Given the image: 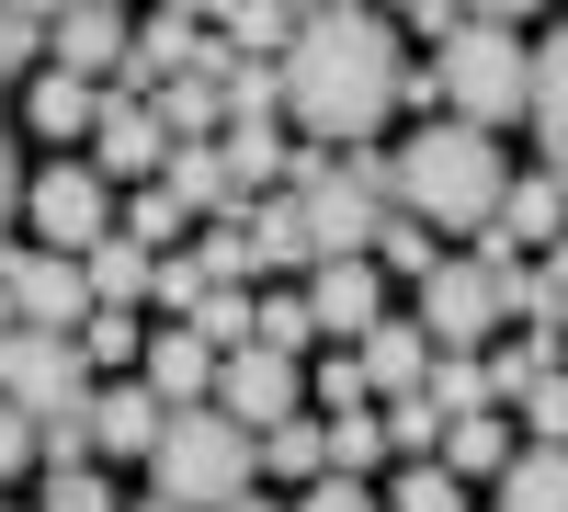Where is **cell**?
Instances as JSON below:
<instances>
[{"instance_id": "obj_1", "label": "cell", "mask_w": 568, "mask_h": 512, "mask_svg": "<svg viewBox=\"0 0 568 512\" xmlns=\"http://www.w3.org/2000/svg\"><path fill=\"white\" fill-rule=\"evenodd\" d=\"M273 80H284V126H307V149H364V137L398 114L409 46H398L387 12H364V0H318V12H296Z\"/></svg>"}, {"instance_id": "obj_2", "label": "cell", "mask_w": 568, "mask_h": 512, "mask_svg": "<svg viewBox=\"0 0 568 512\" xmlns=\"http://www.w3.org/2000/svg\"><path fill=\"white\" fill-rule=\"evenodd\" d=\"M500 182H511V160H500V137H489V126L420 114V137L387 160V205L420 217L433 240H478V228L500 217Z\"/></svg>"}, {"instance_id": "obj_3", "label": "cell", "mask_w": 568, "mask_h": 512, "mask_svg": "<svg viewBox=\"0 0 568 512\" xmlns=\"http://www.w3.org/2000/svg\"><path fill=\"white\" fill-rule=\"evenodd\" d=\"M149 468V490L160 501H182V512H216V501H240L262 468H251V433L227 422L216 399H182V410H160V444L136 455Z\"/></svg>"}, {"instance_id": "obj_4", "label": "cell", "mask_w": 568, "mask_h": 512, "mask_svg": "<svg viewBox=\"0 0 568 512\" xmlns=\"http://www.w3.org/2000/svg\"><path fill=\"white\" fill-rule=\"evenodd\" d=\"M524 91H535V46H524V23H455L444 46H433V103L455 114V126H511L524 114Z\"/></svg>"}, {"instance_id": "obj_5", "label": "cell", "mask_w": 568, "mask_h": 512, "mask_svg": "<svg viewBox=\"0 0 568 512\" xmlns=\"http://www.w3.org/2000/svg\"><path fill=\"white\" fill-rule=\"evenodd\" d=\"M0 399L23 410V422H58V410H80L91 399V364H80V342L69 331H0Z\"/></svg>"}, {"instance_id": "obj_6", "label": "cell", "mask_w": 568, "mask_h": 512, "mask_svg": "<svg viewBox=\"0 0 568 512\" xmlns=\"http://www.w3.org/2000/svg\"><path fill=\"white\" fill-rule=\"evenodd\" d=\"M420 331H433V353H478L500 331V262L489 251L433 262V273H420Z\"/></svg>"}, {"instance_id": "obj_7", "label": "cell", "mask_w": 568, "mask_h": 512, "mask_svg": "<svg viewBox=\"0 0 568 512\" xmlns=\"http://www.w3.org/2000/svg\"><path fill=\"white\" fill-rule=\"evenodd\" d=\"M23 217H34V240H45V251H91V240L114 228V182L69 149L58 171H23Z\"/></svg>"}, {"instance_id": "obj_8", "label": "cell", "mask_w": 568, "mask_h": 512, "mask_svg": "<svg viewBox=\"0 0 568 512\" xmlns=\"http://www.w3.org/2000/svg\"><path fill=\"white\" fill-rule=\"evenodd\" d=\"M240 433H262V422H284V410H307V353H262V342H240V353H216V388H205Z\"/></svg>"}, {"instance_id": "obj_9", "label": "cell", "mask_w": 568, "mask_h": 512, "mask_svg": "<svg viewBox=\"0 0 568 512\" xmlns=\"http://www.w3.org/2000/svg\"><path fill=\"white\" fill-rule=\"evenodd\" d=\"M0 285H12V319H23V331H80V319H91L80 251H0Z\"/></svg>"}, {"instance_id": "obj_10", "label": "cell", "mask_w": 568, "mask_h": 512, "mask_svg": "<svg viewBox=\"0 0 568 512\" xmlns=\"http://www.w3.org/2000/svg\"><path fill=\"white\" fill-rule=\"evenodd\" d=\"M80 160L103 171V182H149V171L171 160V137H160V114H149V91H103V126L80 137Z\"/></svg>"}, {"instance_id": "obj_11", "label": "cell", "mask_w": 568, "mask_h": 512, "mask_svg": "<svg viewBox=\"0 0 568 512\" xmlns=\"http://www.w3.org/2000/svg\"><path fill=\"white\" fill-rule=\"evenodd\" d=\"M353 377H364V399H409L420 377H433V331H420V319H375V331H353Z\"/></svg>"}, {"instance_id": "obj_12", "label": "cell", "mask_w": 568, "mask_h": 512, "mask_svg": "<svg viewBox=\"0 0 568 512\" xmlns=\"http://www.w3.org/2000/svg\"><path fill=\"white\" fill-rule=\"evenodd\" d=\"M114 58H125V12H114V0H69V12L45 23V69L114 80Z\"/></svg>"}, {"instance_id": "obj_13", "label": "cell", "mask_w": 568, "mask_h": 512, "mask_svg": "<svg viewBox=\"0 0 568 512\" xmlns=\"http://www.w3.org/2000/svg\"><path fill=\"white\" fill-rule=\"evenodd\" d=\"M307 319H318L329 342L375 331V319H387V285H375V262H307Z\"/></svg>"}, {"instance_id": "obj_14", "label": "cell", "mask_w": 568, "mask_h": 512, "mask_svg": "<svg viewBox=\"0 0 568 512\" xmlns=\"http://www.w3.org/2000/svg\"><path fill=\"white\" fill-rule=\"evenodd\" d=\"M136 388H149L160 410H182V399H205V388H216V353L182 331V319H160V331L136 342Z\"/></svg>"}, {"instance_id": "obj_15", "label": "cell", "mask_w": 568, "mask_h": 512, "mask_svg": "<svg viewBox=\"0 0 568 512\" xmlns=\"http://www.w3.org/2000/svg\"><path fill=\"white\" fill-rule=\"evenodd\" d=\"M80 422H91V455H125V468H136V455L160 444V399L136 388V377H114V388H91Z\"/></svg>"}, {"instance_id": "obj_16", "label": "cell", "mask_w": 568, "mask_h": 512, "mask_svg": "<svg viewBox=\"0 0 568 512\" xmlns=\"http://www.w3.org/2000/svg\"><path fill=\"white\" fill-rule=\"evenodd\" d=\"M23 114H34V137L80 149V137L103 126V80H80V69H34V80H23Z\"/></svg>"}, {"instance_id": "obj_17", "label": "cell", "mask_w": 568, "mask_h": 512, "mask_svg": "<svg viewBox=\"0 0 568 512\" xmlns=\"http://www.w3.org/2000/svg\"><path fill=\"white\" fill-rule=\"evenodd\" d=\"M149 240H125V228H103V240L80 251V285H91V308H149Z\"/></svg>"}, {"instance_id": "obj_18", "label": "cell", "mask_w": 568, "mask_h": 512, "mask_svg": "<svg viewBox=\"0 0 568 512\" xmlns=\"http://www.w3.org/2000/svg\"><path fill=\"white\" fill-rule=\"evenodd\" d=\"M251 468H262V479H296V490L329 479V422H307V410L262 422V433H251Z\"/></svg>"}, {"instance_id": "obj_19", "label": "cell", "mask_w": 568, "mask_h": 512, "mask_svg": "<svg viewBox=\"0 0 568 512\" xmlns=\"http://www.w3.org/2000/svg\"><path fill=\"white\" fill-rule=\"evenodd\" d=\"M160 182H171V194L194 205V217H240V205H251L240 182H227V160H216V137H182V149L160 160Z\"/></svg>"}, {"instance_id": "obj_20", "label": "cell", "mask_w": 568, "mask_h": 512, "mask_svg": "<svg viewBox=\"0 0 568 512\" xmlns=\"http://www.w3.org/2000/svg\"><path fill=\"white\" fill-rule=\"evenodd\" d=\"M489 228H500L511 251H524V240L546 251L557 228H568V194H557V171H511V182H500V217H489Z\"/></svg>"}, {"instance_id": "obj_21", "label": "cell", "mask_w": 568, "mask_h": 512, "mask_svg": "<svg viewBox=\"0 0 568 512\" xmlns=\"http://www.w3.org/2000/svg\"><path fill=\"white\" fill-rule=\"evenodd\" d=\"M524 114H535V149H546V171L568 160V23L535 46V91H524Z\"/></svg>"}, {"instance_id": "obj_22", "label": "cell", "mask_w": 568, "mask_h": 512, "mask_svg": "<svg viewBox=\"0 0 568 512\" xmlns=\"http://www.w3.org/2000/svg\"><path fill=\"white\" fill-rule=\"evenodd\" d=\"M500 512H568V444H511Z\"/></svg>"}, {"instance_id": "obj_23", "label": "cell", "mask_w": 568, "mask_h": 512, "mask_svg": "<svg viewBox=\"0 0 568 512\" xmlns=\"http://www.w3.org/2000/svg\"><path fill=\"white\" fill-rule=\"evenodd\" d=\"M433 455H444L455 479H500V468H511V422H500V410H455Z\"/></svg>"}, {"instance_id": "obj_24", "label": "cell", "mask_w": 568, "mask_h": 512, "mask_svg": "<svg viewBox=\"0 0 568 512\" xmlns=\"http://www.w3.org/2000/svg\"><path fill=\"white\" fill-rule=\"evenodd\" d=\"M216 160H227V182H240V194H262V182H284V126H216Z\"/></svg>"}, {"instance_id": "obj_25", "label": "cell", "mask_w": 568, "mask_h": 512, "mask_svg": "<svg viewBox=\"0 0 568 512\" xmlns=\"http://www.w3.org/2000/svg\"><path fill=\"white\" fill-rule=\"evenodd\" d=\"M251 273H284V262H307V228H296V194H251Z\"/></svg>"}, {"instance_id": "obj_26", "label": "cell", "mask_w": 568, "mask_h": 512, "mask_svg": "<svg viewBox=\"0 0 568 512\" xmlns=\"http://www.w3.org/2000/svg\"><path fill=\"white\" fill-rule=\"evenodd\" d=\"M114 228H125V240H149V251H182V240H194V205H182L171 182L149 171V182H136V205H125Z\"/></svg>"}, {"instance_id": "obj_27", "label": "cell", "mask_w": 568, "mask_h": 512, "mask_svg": "<svg viewBox=\"0 0 568 512\" xmlns=\"http://www.w3.org/2000/svg\"><path fill=\"white\" fill-rule=\"evenodd\" d=\"M251 308H262V285H205L182 331H194L205 353H240V342H251Z\"/></svg>"}, {"instance_id": "obj_28", "label": "cell", "mask_w": 568, "mask_h": 512, "mask_svg": "<svg viewBox=\"0 0 568 512\" xmlns=\"http://www.w3.org/2000/svg\"><path fill=\"white\" fill-rule=\"evenodd\" d=\"M216 34L240 46V58H284V34H296V12H284V0H227V12H216Z\"/></svg>"}, {"instance_id": "obj_29", "label": "cell", "mask_w": 568, "mask_h": 512, "mask_svg": "<svg viewBox=\"0 0 568 512\" xmlns=\"http://www.w3.org/2000/svg\"><path fill=\"white\" fill-rule=\"evenodd\" d=\"M387 512H466V479L444 468V455H409L398 490H387Z\"/></svg>"}, {"instance_id": "obj_30", "label": "cell", "mask_w": 568, "mask_h": 512, "mask_svg": "<svg viewBox=\"0 0 568 512\" xmlns=\"http://www.w3.org/2000/svg\"><path fill=\"white\" fill-rule=\"evenodd\" d=\"M375 433H387V455L409 468V455H433V444H444V410L409 388V399H387V410H375Z\"/></svg>"}, {"instance_id": "obj_31", "label": "cell", "mask_w": 568, "mask_h": 512, "mask_svg": "<svg viewBox=\"0 0 568 512\" xmlns=\"http://www.w3.org/2000/svg\"><path fill=\"white\" fill-rule=\"evenodd\" d=\"M364 262H398V273H433V262H444V240H433V228H420V217H398V205H387V217H375V240H364Z\"/></svg>"}, {"instance_id": "obj_32", "label": "cell", "mask_w": 568, "mask_h": 512, "mask_svg": "<svg viewBox=\"0 0 568 512\" xmlns=\"http://www.w3.org/2000/svg\"><path fill=\"white\" fill-rule=\"evenodd\" d=\"M420 399H433L444 422H455V410H489V364H478V353H433V377H420Z\"/></svg>"}, {"instance_id": "obj_33", "label": "cell", "mask_w": 568, "mask_h": 512, "mask_svg": "<svg viewBox=\"0 0 568 512\" xmlns=\"http://www.w3.org/2000/svg\"><path fill=\"white\" fill-rule=\"evenodd\" d=\"M69 342H80V364H136V342H149V331H136V308H91Z\"/></svg>"}, {"instance_id": "obj_34", "label": "cell", "mask_w": 568, "mask_h": 512, "mask_svg": "<svg viewBox=\"0 0 568 512\" xmlns=\"http://www.w3.org/2000/svg\"><path fill=\"white\" fill-rule=\"evenodd\" d=\"M329 468H342V479L387 468V433H375V410H329Z\"/></svg>"}, {"instance_id": "obj_35", "label": "cell", "mask_w": 568, "mask_h": 512, "mask_svg": "<svg viewBox=\"0 0 568 512\" xmlns=\"http://www.w3.org/2000/svg\"><path fill=\"white\" fill-rule=\"evenodd\" d=\"M194 297H205V262H194V251H160V262H149V308H160V319H194Z\"/></svg>"}, {"instance_id": "obj_36", "label": "cell", "mask_w": 568, "mask_h": 512, "mask_svg": "<svg viewBox=\"0 0 568 512\" xmlns=\"http://www.w3.org/2000/svg\"><path fill=\"white\" fill-rule=\"evenodd\" d=\"M251 342H262V353H307V342H318L307 297H262V308H251Z\"/></svg>"}, {"instance_id": "obj_37", "label": "cell", "mask_w": 568, "mask_h": 512, "mask_svg": "<svg viewBox=\"0 0 568 512\" xmlns=\"http://www.w3.org/2000/svg\"><path fill=\"white\" fill-rule=\"evenodd\" d=\"M511 410H524V433H535V444H568V377H557V364H546V377L511 399Z\"/></svg>"}, {"instance_id": "obj_38", "label": "cell", "mask_w": 568, "mask_h": 512, "mask_svg": "<svg viewBox=\"0 0 568 512\" xmlns=\"http://www.w3.org/2000/svg\"><path fill=\"white\" fill-rule=\"evenodd\" d=\"M45 512H125V501L91 479V468H58V479H45Z\"/></svg>"}, {"instance_id": "obj_39", "label": "cell", "mask_w": 568, "mask_h": 512, "mask_svg": "<svg viewBox=\"0 0 568 512\" xmlns=\"http://www.w3.org/2000/svg\"><path fill=\"white\" fill-rule=\"evenodd\" d=\"M34 58H45V23L0 12V80H34Z\"/></svg>"}, {"instance_id": "obj_40", "label": "cell", "mask_w": 568, "mask_h": 512, "mask_svg": "<svg viewBox=\"0 0 568 512\" xmlns=\"http://www.w3.org/2000/svg\"><path fill=\"white\" fill-rule=\"evenodd\" d=\"M307 399H329V410H364V377H353V353H329V364H307Z\"/></svg>"}, {"instance_id": "obj_41", "label": "cell", "mask_w": 568, "mask_h": 512, "mask_svg": "<svg viewBox=\"0 0 568 512\" xmlns=\"http://www.w3.org/2000/svg\"><path fill=\"white\" fill-rule=\"evenodd\" d=\"M296 512H375V490L364 479H342V468H329V479H307V501Z\"/></svg>"}, {"instance_id": "obj_42", "label": "cell", "mask_w": 568, "mask_h": 512, "mask_svg": "<svg viewBox=\"0 0 568 512\" xmlns=\"http://www.w3.org/2000/svg\"><path fill=\"white\" fill-rule=\"evenodd\" d=\"M23 468H34V422L0 399V479H23Z\"/></svg>"}, {"instance_id": "obj_43", "label": "cell", "mask_w": 568, "mask_h": 512, "mask_svg": "<svg viewBox=\"0 0 568 512\" xmlns=\"http://www.w3.org/2000/svg\"><path fill=\"white\" fill-rule=\"evenodd\" d=\"M398 12H409V34H420V46H444V34L466 23V12H455V0H398Z\"/></svg>"}, {"instance_id": "obj_44", "label": "cell", "mask_w": 568, "mask_h": 512, "mask_svg": "<svg viewBox=\"0 0 568 512\" xmlns=\"http://www.w3.org/2000/svg\"><path fill=\"white\" fill-rule=\"evenodd\" d=\"M23 217V149H12V126H0V228Z\"/></svg>"}, {"instance_id": "obj_45", "label": "cell", "mask_w": 568, "mask_h": 512, "mask_svg": "<svg viewBox=\"0 0 568 512\" xmlns=\"http://www.w3.org/2000/svg\"><path fill=\"white\" fill-rule=\"evenodd\" d=\"M466 23H524V12H546V0H455Z\"/></svg>"}, {"instance_id": "obj_46", "label": "cell", "mask_w": 568, "mask_h": 512, "mask_svg": "<svg viewBox=\"0 0 568 512\" xmlns=\"http://www.w3.org/2000/svg\"><path fill=\"white\" fill-rule=\"evenodd\" d=\"M0 12H23V23H58V12H69V0H0Z\"/></svg>"}, {"instance_id": "obj_47", "label": "cell", "mask_w": 568, "mask_h": 512, "mask_svg": "<svg viewBox=\"0 0 568 512\" xmlns=\"http://www.w3.org/2000/svg\"><path fill=\"white\" fill-rule=\"evenodd\" d=\"M160 12H182V23H216V12H227V0H160Z\"/></svg>"}, {"instance_id": "obj_48", "label": "cell", "mask_w": 568, "mask_h": 512, "mask_svg": "<svg viewBox=\"0 0 568 512\" xmlns=\"http://www.w3.org/2000/svg\"><path fill=\"white\" fill-rule=\"evenodd\" d=\"M216 512H284V501L273 490H240V501H216Z\"/></svg>"}, {"instance_id": "obj_49", "label": "cell", "mask_w": 568, "mask_h": 512, "mask_svg": "<svg viewBox=\"0 0 568 512\" xmlns=\"http://www.w3.org/2000/svg\"><path fill=\"white\" fill-rule=\"evenodd\" d=\"M125 512H182V501H160V490H149V501H125Z\"/></svg>"}, {"instance_id": "obj_50", "label": "cell", "mask_w": 568, "mask_h": 512, "mask_svg": "<svg viewBox=\"0 0 568 512\" xmlns=\"http://www.w3.org/2000/svg\"><path fill=\"white\" fill-rule=\"evenodd\" d=\"M557 194H568V160H557Z\"/></svg>"}, {"instance_id": "obj_51", "label": "cell", "mask_w": 568, "mask_h": 512, "mask_svg": "<svg viewBox=\"0 0 568 512\" xmlns=\"http://www.w3.org/2000/svg\"><path fill=\"white\" fill-rule=\"evenodd\" d=\"M114 12H125V0H114Z\"/></svg>"}]
</instances>
